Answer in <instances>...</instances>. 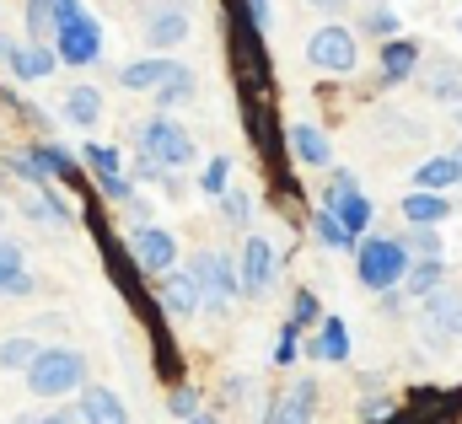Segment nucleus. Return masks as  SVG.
Wrapping results in <instances>:
<instances>
[{
  "mask_svg": "<svg viewBox=\"0 0 462 424\" xmlns=\"http://www.w3.org/2000/svg\"><path fill=\"white\" fill-rule=\"evenodd\" d=\"M457 183H462L457 156H430L425 167H414V189H420V194H447V189H457Z\"/></svg>",
  "mask_w": 462,
  "mask_h": 424,
  "instance_id": "22",
  "label": "nucleus"
},
{
  "mask_svg": "<svg viewBox=\"0 0 462 424\" xmlns=\"http://www.w3.org/2000/svg\"><path fill=\"white\" fill-rule=\"evenodd\" d=\"M457 414H462V392L420 387V392H409L403 409H393V414H382L371 424H457Z\"/></svg>",
  "mask_w": 462,
  "mask_h": 424,
  "instance_id": "7",
  "label": "nucleus"
},
{
  "mask_svg": "<svg viewBox=\"0 0 462 424\" xmlns=\"http://www.w3.org/2000/svg\"><path fill=\"white\" fill-rule=\"evenodd\" d=\"M296 349H301V333L285 322V327H280V344H274V365H291V360H296Z\"/></svg>",
  "mask_w": 462,
  "mask_h": 424,
  "instance_id": "40",
  "label": "nucleus"
},
{
  "mask_svg": "<svg viewBox=\"0 0 462 424\" xmlns=\"http://www.w3.org/2000/svg\"><path fill=\"white\" fill-rule=\"evenodd\" d=\"M441 280H447V263H409L403 290H409L414 301H425V296H436V290H441Z\"/></svg>",
  "mask_w": 462,
  "mask_h": 424,
  "instance_id": "26",
  "label": "nucleus"
},
{
  "mask_svg": "<svg viewBox=\"0 0 462 424\" xmlns=\"http://www.w3.org/2000/svg\"><path fill=\"white\" fill-rule=\"evenodd\" d=\"M5 70H11L16 81H27V87H32V81H49V76L60 70V60H54V49H49V43H27V38H22V43H11Z\"/></svg>",
  "mask_w": 462,
  "mask_h": 424,
  "instance_id": "17",
  "label": "nucleus"
},
{
  "mask_svg": "<svg viewBox=\"0 0 462 424\" xmlns=\"http://www.w3.org/2000/svg\"><path fill=\"white\" fill-rule=\"evenodd\" d=\"M457 167H462V151H457Z\"/></svg>",
  "mask_w": 462,
  "mask_h": 424,
  "instance_id": "49",
  "label": "nucleus"
},
{
  "mask_svg": "<svg viewBox=\"0 0 462 424\" xmlns=\"http://www.w3.org/2000/svg\"><path fill=\"white\" fill-rule=\"evenodd\" d=\"M189 97H194V70H183L178 81H167V87L156 92V107H162V113H172V107H183Z\"/></svg>",
  "mask_w": 462,
  "mask_h": 424,
  "instance_id": "36",
  "label": "nucleus"
},
{
  "mask_svg": "<svg viewBox=\"0 0 462 424\" xmlns=\"http://www.w3.org/2000/svg\"><path fill=\"white\" fill-rule=\"evenodd\" d=\"M291 327H296V333H301V327H318V322H323V307H318V296H312V290H296V296H291Z\"/></svg>",
  "mask_w": 462,
  "mask_h": 424,
  "instance_id": "33",
  "label": "nucleus"
},
{
  "mask_svg": "<svg viewBox=\"0 0 462 424\" xmlns=\"http://www.w3.org/2000/svg\"><path fill=\"white\" fill-rule=\"evenodd\" d=\"M38 349H43V344H38V338H27V333H11V338H0V371H27Z\"/></svg>",
  "mask_w": 462,
  "mask_h": 424,
  "instance_id": "28",
  "label": "nucleus"
},
{
  "mask_svg": "<svg viewBox=\"0 0 462 424\" xmlns=\"http://www.w3.org/2000/svg\"><path fill=\"white\" fill-rule=\"evenodd\" d=\"M27 156L38 161V172H43L49 183H65V189H76V194H87V189H92V183H87V172H81V156H70L65 145L38 140V145H27Z\"/></svg>",
  "mask_w": 462,
  "mask_h": 424,
  "instance_id": "12",
  "label": "nucleus"
},
{
  "mask_svg": "<svg viewBox=\"0 0 462 424\" xmlns=\"http://www.w3.org/2000/svg\"><path fill=\"white\" fill-rule=\"evenodd\" d=\"M345 189H360L355 172H328V189H323V194H345Z\"/></svg>",
  "mask_w": 462,
  "mask_h": 424,
  "instance_id": "43",
  "label": "nucleus"
},
{
  "mask_svg": "<svg viewBox=\"0 0 462 424\" xmlns=\"http://www.w3.org/2000/svg\"><path fill=\"white\" fill-rule=\"evenodd\" d=\"M457 124H462V107H457Z\"/></svg>",
  "mask_w": 462,
  "mask_h": 424,
  "instance_id": "48",
  "label": "nucleus"
},
{
  "mask_svg": "<svg viewBox=\"0 0 462 424\" xmlns=\"http://www.w3.org/2000/svg\"><path fill=\"white\" fill-rule=\"evenodd\" d=\"M221 215H226L231 226H253V199L236 194V189H226V194H221Z\"/></svg>",
  "mask_w": 462,
  "mask_h": 424,
  "instance_id": "39",
  "label": "nucleus"
},
{
  "mask_svg": "<svg viewBox=\"0 0 462 424\" xmlns=\"http://www.w3.org/2000/svg\"><path fill=\"white\" fill-rule=\"evenodd\" d=\"M76 419L81 424H129V409H124V398H118L114 387L87 382V387L76 392Z\"/></svg>",
  "mask_w": 462,
  "mask_h": 424,
  "instance_id": "14",
  "label": "nucleus"
},
{
  "mask_svg": "<svg viewBox=\"0 0 462 424\" xmlns=\"http://www.w3.org/2000/svg\"><path fill=\"white\" fill-rule=\"evenodd\" d=\"M430 97L462 107V70L457 65H436V81H430Z\"/></svg>",
  "mask_w": 462,
  "mask_h": 424,
  "instance_id": "35",
  "label": "nucleus"
},
{
  "mask_svg": "<svg viewBox=\"0 0 462 424\" xmlns=\"http://www.w3.org/2000/svg\"><path fill=\"white\" fill-rule=\"evenodd\" d=\"M323 210L334 215V220L345 226L349 236L360 242V236L371 231V215H376V205H371V199H365L360 189H345V194H323Z\"/></svg>",
  "mask_w": 462,
  "mask_h": 424,
  "instance_id": "19",
  "label": "nucleus"
},
{
  "mask_svg": "<svg viewBox=\"0 0 462 424\" xmlns=\"http://www.w3.org/2000/svg\"><path fill=\"white\" fill-rule=\"evenodd\" d=\"M183 424H221V414H216V409H199V414H189Z\"/></svg>",
  "mask_w": 462,
  "mask_h": 424,
  "instance_id": "44",
  "label": "nucleus"
},
{
  "mask_svg": "<svg viewBox=\"0 0 462 424\" xmlns=\"http://www.w3.org/2000/svg\"><path fill=\"white\" fill-rule=\"evenodd\" d=\"M129 258L140 263V274H172L178 269V236L167 226H134Z\"/></svg>",
  "mask_w": 462,
  "mask_h": 424,
  "instance_id": "8",
  "label": "nucleus"
},
{
  "mask_svg": "<svg viewBox=\"0 0 462 424\" xmlns=\"http://www.w3.org/2000/svg\"><path fill=\"white\" fill-rule=\"evenodd\" d=\"M189 274L199 280V296H205V307L210 312H226L231 301L242 296V285H236V263H231V253H194V263H189Z\"/></svg>",
  "mask_w": 462,
  "mask_h": 424,
  "instance_id": "5",
  "label": "nucleus"
},
{
  "mask_svg": "<svg viewBox=\"0 0 462 424\" xmlns=\"http://www.w3.org/2000/svg\"><path fill=\"white\" fill-rule=\"evenodd\" d=\"M16 269H27V263H22V247L0 236V274H16Z\"/></svg>",
  "mask_w": 462,
  "mask_h": 424,
  "instance_id": "42",
  "label": "nucleus"
},
{
  "mask_svg": "<svg viewBox=\"0 0 462 424\" xmlns=\"http://www.w3.org/2000/svg\"><path fill=\"white\" fill-rule=\"evenodd\" d=\"M457 27H462V16H457Z\"/></svg>",
  "mask_w": 462,
  "mask_h": 424,
  "instance_id": "50",
  "label": "nucleus"
},
{
  "mask_svg": "<svg viewBox=\"0 0 462 424\" xmlns=\"http://www.w3.org/2000/svg\"><path fill=\"white\" fill-rule=\"evenodd\" d=\"M274 269H280V253L263 242V236H247L242 242V253H236V285H242V296H269V285H274Z\"/></svg>",
  "mask_w": 462,
  "mask_h": 424,
  "instance_id": "9",
  "label": "nucleus"
},
{
  "mask_svg": "<svg viewBox=\"0 0 462 424\" xmlns=\"http://www.w3.org/2000/svg\"><path fill=\"white\" fill-rule=\"evenodd\" d=\"M226 183H231V161L226 156H216L210 167H199V194H205V199H221Z\"/></svg>",
  "mask_w": 462,
  "mask_h": 424,
  "instance_id": "34",
  "label": "nucleus"
},
{
  "mask_svg": "<svg viewBox=\"0 0 462 424\" xmlns=\"http://www.w3.org/2000/svg\"><path fill=\"white\" fill-rule=\"evenodd\" d=\"M318 360H349V327H345V318H323L318 322V338L307 344Z\"/></svg>",
  "mask_w": 462,
  "mask_h": 424,
  "instance_id": "23",
  "label": "nucleus"
},
{
  "mask_svg": "<svg viewBox=\"0 0 462 424\" xmlns=\"http://www.w3.org/2000/svg\"><path fill=\"white\" fill-rule=\"evenodd\" d=\"M81 167H87L92 178H114V172H124V156H118L114 145H97V140H87V145H81Z\"/></svg>",
  "mask_w": 462,
  "mask_h": 424,
  "instance_id": "29",
  "label": "nucleus"
},
{
  "mask_svg": "<svg viewBox=\"0 0 462 424\" xmlns=\"http://www.w3.org/2000/svg\"><path fill=\"white\" fill-rule=\"evenodd\" d=\"M5 172H11V178H22V183H27L32 194H43V189H54V183H49V178L38 172V161H32L27 151H11V156H5Z\"/></svg>",
  "mask_w": 462,
  "mask_h": 424,
  "instance_id": "31",
  "label": "nucleus"
},
{
  "mask_svg": "<svg viewBox=\"0 0 462 424\" xmlns=\"http://www.w3.org/2000/svg\"><path fill=\"white\" fill-rule=\"evenodd\" d=\"M97 183V194L108 199V205H129L134 199V183H129V172H114V178H92Z\"/></svg>",
  "mask_w": 462,
  "mask_h": 424,
  "instance_id": "38",
  "label": "nucleus"
},
{
  "mask_svg": "<svg viewBox=\"0 0 462 424\" xmlns=\"http://www.w3.org/2000/svg\"><path fill=\"white\" fill-rule=\"evenodd\" d=\"M285 145H291L307 167H328V161H334V145H328V134H323L318 124H291V129H285Z\"/></svg>",
  "mask_w": 462,
  "mask_h": 424,
  "instance_id": "20",
  "label": "nucleus"
},
{
  "mask_svg": "<svg viewBox=\"0 0 462 424\" xmlns=\"http://www.w3.org/2000/svg\"><path fill=\"white\" fill-rule=\"evenodd\" d=\"M156 307H162L167 318H194V312L205 307V296H199V280H194L189 269H172V274H162Z\"/></svg>",
  "mask_w": 462,
  "mask_h": 424,
  "instance_id": "15",
  "label": "nucleus"
},
{
  "mask_svg": "<svg viewBox=\"0 0 462 424\" xmlns=\"http://www.w3.org/2000/svg\"><path fill=\"white\" fill-rule=\"evenodd\" d=\"M54 60L70 70H87L103 60V22L81 5V0H54V38H49Z\"/></svg>",
  "mask_w": 462,
  "mask_h": 424,
  "instance_id": "1",
  "label": "nucleus"
},
{
  "mask_svg": "<svg viewBox=\"0 0 462 424\" xmlns=\"http://www.w3.org/2000/svg\"><path fill=\"white\" fill-rule=\"evenodd\" d=\"M134 145H140V156H151L162 172H178V167H194V156H199V145H194V134L172 118V113H156V118H145L140 129H134Z\"/></svg>",
  "mask_w": 462,
  "mask_h": 424,
  "instance_id": "3",
  "label": "nucleus"
},
{
  "mask_svg": "<svg viewBox=\"0 0 462 424\" xmlns=\"http://www.w3.org/2000/svg\"><path fill=\"white\" fill-rule=\"evenodd\" d=\"M420 322H425L430 338H462V296H452V290L441 285L436 296L420 301Z\"/></svg>",
  "mask_w": 462,
  "mask_h": 424,
  "instance_id": "16",
  "label": "nucleus"
},
{
  "mask_svg": "<svg viewBox=\"0 0 462 424\" xmlns=\"http://www.w3.org/2000/svg\"><path fill=\"white\" fill-rule=\"evenodd\" d=\"M365 32H376L382 43L398 38V11H393L387 0H371V5H365Z\"/></svg>",
  "mask_w": 462,
  "mask_h": 424,
  "instance_id": "32",
  "label": "nucleus"
},
{
  "mask_svg": "<svg viewBox=\"0 0 462 424\" xmlns=\"http://www.w3.org/2000/svg\"><path fill=\"white\" fill-rule=\"evenodd\" d=\"M398 242H403V253L414 263H447V247H441V236L430 226H409V236H398Z\"/></svg>",
  "mask_w": 462,
  "mask_h": 424,
  "instance_id": "25",
  "label": "nucleus"
},
{
  "mask_svg": "<svg viewBox=\"0 0 462 424\" xmlns=\"http://www.w3.org/2000/svg\"><path fill=\"white\" fill-rule=\"evenodd\" d=\"M167 414H172V419H189V414H199V387H194V382H178V387L167 392Z\"/></svg>",
  "mask_w": 462,
  "mask_h": 424,
  "instance_id": "37",
  "label": "nucleus"
},
{
  "mask_svg": "<svg viewBox=\"0 0 462 424\" xmlns=\"http://www.w3.org/2000/svg\"><path fill=\"white\" fill-rule=\"evenodd\" d=\"M22 382H27L32 398L60 403V398H70V392L87 387V355L70 349V344H43V349L32 355V365L22 371Z\"/></svg>",
  "mask_w": 462,
  "mask_h": 424,
  "instance_id": "2",
  "label": "nucleus"
},
{
  "mask_svg": "<svg viewBox=\"0 0 462 424\" xmlns=\"http://www.w3.org/2000/svg\"><path fill=\"white\" fill-rule=\"evenodd\" d=\"M414 70H420V43L414 38H387L382 43V65H376V76H382V87H403V81H414Z\"/></svg>",
  "mask_w": 462,
  "mask_h": 424,
  "instance_id": "18",
  "label": "nucleus"
},
{
  "mask_svg": "<svg viewBox=\"0 0 462 424\" xmlns=\"http://www.w3.org/2000/svg\"><path fill=\"white\" fill-rule=\"evenodd\" d=\"M403 215H409V226H430V231H436V226L452 215V205H447V194H420V189H414V194L403 199Z\"/></svg>",
  "mask_w": 462,
  "mask_h": 424,
  "instance_id": "24",
  "label": "nucleus"
},
{
  "mask_svg": "<svg viewBox=\"0 0 462 424\" xmlns=\"http://www.w3.org/2000/svg\"><path fill=\"white\" fill-rule=\"evenodd\" d=\"M183 70H189V65H178V60H167V54H151V60H129V65L118 70V87H124V92H151V97H156V92H162L167 81H178Z\"/></svg>",
  "mask_w": 462,
  "mask_h": 424,
  "instance_id": "11",
  "label": "nucleus"
},
{
  "mask_svg": "<svg viewBox=\"0 0 462 424\" xmlns=\"http://www.w3.org/2000/svg\"><path fill=\"white\" fill-rule=\"evenodd\" d=\"M0 220H5V205H0Z\"/></svg>",
  "mask_w": 462,
  "mask_h": 424,
  "instance_id": "47",
  "label": "nucleus"
},
{
  "mask_svg": "<svg viewBox=\"0 0 462 424\" xmlns=\"http://www.w3.org/2000/svg\"><path fill=\"white\" fill-rule=\"evenodd\" d=\"M11 424H81V419H76V409H54V414H22Z\"/></svg>",
  "mask_w": 462,
  "mask_h": 424,
  "instance_id": "41",
  "label": "nucleus"
},
{
  "mask_svg": "<svg viewBox=\"0 0 462 424\" xmlns=\"http://www.w3.org/2000/svg\"><path fill=\"white\" fill-rule=\"evenodd\" d=\"M65 124H76V129H92V124H103V92L97 87H87V81H76L70 92H65Z\"/></svg>",
  "mask_w": 462,
  "mask_h": 424,
  "instance_id": "21",
  "label": "nucleus"
},
{
  "mask_svg": "<svg viewBox=\"0 0 462 424\" xmlns=\"http://www.w3.org/2000/svg\"><path fill=\"white\" fill-rule=\"evenodd\" d=\"M409 263H414V258L403 253L398 236H360V247H355V274H360V285L376 290V296L398 290L403 274H409Z\"/></svg>",
  "mask_w": 462,
  "mask_h": 424,
  "instance_id": "4",
  "label": "nucleus"
},
{
  "mask_svg": "<svg viewBox=\"0 0 462 424\" xmlns=\"http://www.w3.org/2000/svg\"><path fill=\"white\" fill-rule=\"evenodd\" d=\"M189 38V0H156L151 11H145V43L156 49V54H167V49H178Z\"/></svg>",
  "mask_w": 462,
  "mask_h": 424,
  "instance_id": "10",
  "label": "nucleus"
},
{
  "mask_svg": "<svg viewBox=\"0 0 462 424\" xmlns=\"http://www.w3.org/2000/svg\"><path fill=\"white\" fill-rule=\"evenodd\" d=\"M22 16H27V43H49L54 38V0H27Z\"/></svg>",
  "mask_w": 462,
  "mask_h": 424,
  "instance_id": "30",
  "label": "nucleus"
},
{
  "mask_svg": "<svg viewBox=\"0 0 462 424\" xmlns=\"http://www.w3.org/2000/svg\"><path fill=\"white\" fill-rule=\"evenodd\" d=\"M11 43H16V38H0V65H5V54H11Z\"/></svg>",
  "mask_w": 462,
  "mask_h": 424,
  "instance_id": "46",
  "label": "nucleus"
},
{
  "mask_svg": "<svg viewBox=\"0 0 462 424\" xmlns=\"http://www.w3.org/2000/svg\"><path fill=\"white\" fill-rule=\"evenodd\" d=\"M312 5H318V11H345L349 0H312Z\"/></svg>",
  "mask_w": 462,
  "mask_h": 424,
  "instance_id": "45",
  "label": "nucleus"
},
{
  "mask_svg": "<svg viewBox=\"0 0 462 424\" xmlns=\"http://www.w3.org/2000/svg\"><path fill=\"white\" fill-rule=\"evenodd\" d=\"M307 60H312L318 70H328V76H349V70L360 65L355 27H345V22H328V27H318V32L307 38Z\"/></svg>",
  "mask_w": 462,
  "mask_h": 424,
  "instance_id": "6",
  "label": "nucleus"
},
{
  "mask_svg": "<svg viewBox=\"0 0 462 424\" xmlns=\"http://www.w3.org/2000/svg\"><path fill=\"white\" fill-rule=\"evenodd\" d=\"M312 419H318V382L312 376H296V387H285L263 414V424H312Z\"/></svg>",
  "mask_w": 462,
  "mask_h": 424,
  "instance_id": "13",
  "label": "nucleus"
},
{
  "mask_svg": "<svg viewBox=\"0 0 462 424\" xmlns=\"http://www.w3.org/2000/svg\"><path fill=\"white\" fill-rule=\"evenodd\" d=\"M307 215H312V231H318V242H323V247H334V253H355V247H360V242H355V236H349L345 226L323 210V205H318V210H307Z\"/></svg>",
  "mask_w": 462,
  "mask_h": 424,
  "instance_id": "27",
  "label": "nucleus"
}]
</instances>
